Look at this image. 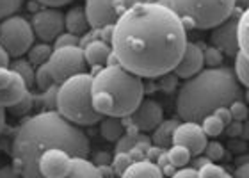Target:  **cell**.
I'll return each instance as SVG.
<instances>
[{
	"label": "cell",
	"mask_w": 249,
	"mask_h": 178,
	"mask_svg": "<svg viewBox=\"0 0 249 178\" xmlns=\"http://www.w3.org/2000/svg\"><path fill=\"white\" fill-rule=\"evenodd\" d=\"M110 47L123 68L141 79H159L180 63L187 29L167 4L141 0L118 20Z\"/></svg>",
	"instance_id": "obj_1"
},
{
	"label": "cell",
	"mask_w": 249,
	"mask_h": 178,
	"mask_svg": "<svg viewBox=\"0 0 249 178\" xmlns=\"http://www.w3.org/2000/svg\"><path fill=\"white\" fill-rule=\"evenodd\" d=\"M61 148L71 157L88 159L91 142L82 126L70 123L57 110H41L29 116L16 128L11 142V159L23 178H43L37 168L43 152Z\"/></svg>",
	"instance_id": "obj_2"
},
{
	"label": "cell",
	"mask_w": 249,
	"mask_h": 178,
	"mask_svg": "<svg viewBox=\"0 0 249 178\" xmlns=\"http://www.w3.org/2000/svg\"><path fill=\"white\" fill-rule=\"evenodd\" d=\"M240 100L239 80L226 66L201 70L178 88L177 112L183 121H199L219 107H230Z\"/></svg>",
	"instance_id": "obj_3"
},
{
	"label": "cell",
	"mask_w": 249,
	"mask_h": 178,
	"mask_svg": "<svg viewBox=\"0 0 249 178\" xmlns=\"http://www.w3.org/2000/svg\"><path fill=\"white\" fill-rule=\"evenodd\" d=\"M93 75V104L102 116L126 118L144 98V82L121 64H107Z\"/></svg>",
	"instance_id": "obj_4"
},
{
	"label": "cell",
	"mask_w": 249,
	"mask_h": 178,
	"mask_svg": "<svg viewBox=\"0 0 249 178\" xmlns=\"http://www.w3.org/2000/svg\"><path fill=\"white\" fill-rule=\"evenodd\" d=\"M55 110L77 126H91L100 123L104 116L94 109L93 104V75L84 71L64 80L59 86Z\"/></svg>",
	"instance_id": "obj_5"
},
{
	"label": "cell",
	"mask_w": 249,
	"mask_h": 178,
	"mask_svg": "<svg viewBox=\"0 0 249 178\" xmlns=\"http://www.w3.org/2000/svg\"><path fill=\"white\" fill-rule=\"evenodd\" d=\"M185 29H213L233 15L237 0H169Z\"/></svg>",
	"instance_id": "obj_6"
},
{
	"label": "cell",
	"mask_w": 249,
	"mask_h": 178,
	"mask_svg": "<svg viewBox=\"0 0 249 178\" xmlns=\"http://www.w3.org/2000/svg\"><path fill=\"white\" fill-rule=\"evenodd\" d=\"M36 34L32 23L25 16L13 15L0 21V45L7 50L11 57H23L34 45Z\"/></svg>",
	"instance_id": "obj_7"
},
{
	"label": "cell",
	"mask_w": 249,
	"mask_h": 178,
	"mask_svg": "<svg viewBox=\"0 0 249 178\" xmlns=\"http://www.w3.org/2000/svg\"><path fill=\"white\" fill-rule=\"evenodd\" d=\"M45 64L50 70L53 82L57 86H61L64 80H68L73 75L88 71V63H86V57H84L82 47L53 48L52 55Z\"/></svg>",
	"instance_id": "obj_8"
},
{
	"label": "cell",
	"mask_w": 249,
	"mask_h": 178,
	"mask_svg": "<svg viewBox=\"0 0 249 178\" xmlns=\"http://www.w3.org/2000/svg\"><path fill=\"white\" fill-rule=\"evenodd\" d=\"M141 0H86V15L94 31L114 27L121 16Z\"/></svg>",
	"instance_id": "obj_9"
},
{
	"label": "cell",
	"mask_w": 249,
	"mask_h": 178,
	"mask_svg": "<svg viewBox=\"0 0 249 178\" xmlns=\"http://www.w3.org/2000/svg\"><path fill=\"white\" fill-rule=\"evenodd\" d=\"M32 29L39 41L52 43L57 39L59 34L66 31L64 29V15L57 7H43L32 16Z\"/></svg>",
	"instance_id": "obj_10"
},
{
	"label": "cell",
	"mask_w": 249,
	"mask_h": 178,
	"mask_svg": "<svg viewBox=\"0 0 249 178\" xmlns=\"http://www.w3.org/2000/svg\"><path fill=\"white\" fill-rule=\"evenodd\" d=\"M239 18H240V11L235 9L233 15L226 18L223 23H219L217 27L212 29V34H210V41H212V47H215L217 50L228 55V57H233L240 52L239 48V32H237V27H239Z\"/></svg>",
	"instance_id": "obj_11"
},
{
	"label": "cell",
	"mask_w": 249,
	"mask_h": 178,
	"mask_svg": "<svg viewBox=\"0 0 249 178\" xmlns=\"http://www.w3.org/2000/svg\"><path fill=\"white\" fill-rule=\"evenodd\" d=\"M162 120H164L162 105L155 100L142 98V102L137 105V109L130 116L123 118V123L124 126H134L139 132H151L160 125Z\"/></svg>",
	"instance_id": "obj_12"
},
{
	"label": "cell",
	"mask_w": 249,
	"mask_h": 178,
	"mask_svg": "<svg viewBox=\"0 0 249 178\" xmlns=\"http://www.w3.org/2000/svg\"><path fill=\"white\" fill-rule=\"evenodd\" d=\"M207 142V134L203 132L201 125L196 123V121H180V125L173 132V144L187 148L192 157L201 155L205 152Z\"/></svg>",
	"instance_id": "obj_13"
},
{
	"label": "cell",
	"mask_w": 249,
	"mask_h": 178,
	"mask_svg": "<svg viewBox=\"0 0 249 178\" xmlns=\"http://www.w3.org/2000/svg\"><path fill=\"white\" fill-rule=\"evenodd\" d=\"M73 157L66 150L52 148L41 153L37 168L43 178H64L71 169Z\"/></svg>",
	"instance_id": "obj_14"
},
{
	"label": "cell",
	"mask_w": 249,
	"mask_h": 178,
	"mask_svg": "<svg viewBox=\"0 0 249 178\" xmlns=\"http://www.w3.org/2000/svg\"><path fill=\"white\" fill-rule=\"evenodd\" d=\"M82 50H84V57H86L88 66L93 68L91 73H96L98 70H102L104 66H107V64H118L114 53H112L110 43L102 39V37H96L93 41L86 43L82 47Z\"/></svg>",
	"instance_id": "obj_15"
},
{
	"label": "cell",
	"mask_w": 249,
	"mask_h": 178,
	"mask_svg": "<svg viewBox=\"0 0 249 178\" xmlns=\"http://www.w3.org/2000/svg\"><path fill=\"white\" fill-rule=\"evenodd\" d=\"M205 66V57H203V48L197 43L187 41L185 52H183L180 63L175 66L173 73L177 75L178 79H191L194 75H197Z\"/></svg>",
	"instance_id": "obj_16"
},
{
	"label": "cell",
	"mask_w": 249,
	"mask_h": 178,
	"mask_svg": "<svg viewBox=\"0 0 249 178\" xmlns=\"http://www.w3.org/2000/svg\"><path fill=\"white\" fill-rule=\"evenodd\" d=\"M27 91H31V89L27 88L23 77L13 70V79H11V82L4 89H0V105L4 109H11L13 105H16L25 96Z\"/></svg>",
	"instance_id": "obj_17"
},
{
	"label": "cell",
	"mask_w": 249,
	"mask_h": 178,
	"mask_svg": "<svg viewBox=\"0 0 249 178\" xmlns=\"http://www.w3.org/2000/svg\"><path fill=\"white\" fill-rule=\"evenodd\" d=\"M64 29H66V32H71V34H75L78 37L86 36L89 31H93L91 25H89L86 9L80 7V5H75L71 9H68V13L64 15Z\"/></svg>",
	"instance_id": "obj_18"
},
{
	"label": "cell",
	"mask_w": 249,
	"mask_h": 178,
	"mask_svg": "<svg viewBox=\"0 0 249 178\" xmlns=\"http://www.w3.org/2000/svg\"><path fill=\"white\" fill-rule=\"evenodd\" d=\"M120 178H164L162 169L148 159L132 162Z\"/></svg>",
	"instance_id": "obj_19"
},
{
	"label": "cell",
	"mask_w": 249,
	"mask_h": 178,
	"mask_svg": "<svg viewBox=\"0 0 249 178\" xmlns=\"http://www.w3.org/2000/svg\"><path fill=\"white\" fill-rule=\"evenodd\" d=\"M64 178H102V173H100L98 166L93 160L82 157H73L71 169Z\"/></svg>",
	"instance_id": "obj_20"
},
{
	"label": "cell",
	"mask_w": 249,
	"mask_h": 178,
	"mask_svg": "<svg viewBox=\"0 0 249 178\" xmlns=\"http://www.w3.org/2000/svg\"><path fill=\"white\" fill-rule=\"evenodd\" d=\"M178 125H180V120H162L160 125L151 134V142L160 148H167L169 144H173V132Z\"/></svg>",
	"instance_id": "obj_21"
},
{
	"label": "cell",
	"mask_w": 249,
	"mask_h": 178,
	"mask_svg": "<svg viewBox=\"0 0 249 178\" xmlns=\"http://www.w3.org/2000/svg\"><path fill=\"white\" fill-rule=\"evenodd\" d=\"M126 126L123 123V118H116V116H104L100 121V132L104 139L116 142L124 134Z\"/></svg>",
	"instance_id": "obj_22"
},
{
	"label": "cell",
	"mask_w": 249,
	"mask_h": 178,
	"mask_svg": "<svg viewBox=\"0 0 249 178\" xmlns=\"http://www.w3.org/2000/svg\"><path fill=\"white\" fill-rule=\"evenodd\" d=\"M53 52V47H50V43H34L31 47V50L27 52V55H29V63L32 64V66H41V64H45L50 59V55H52Z\"/></svg>",
	"instance_id": "obj_23"
},
{
	"label": "cell",
	"mask_w": 249,
	"mask_h": 178,
	"mask_svg": "<svg viewBox=\"0 0 249 178\" xmlns=\"http://www.w3.org/2000/svg\"><path fill=\"white\" fill-rule=\"evenodd\" d=\"M237 32H239L240 53H242V55L249 61V7H246V9L240 13Z\"/></svg>",
	"instance_id": "obj_24"
},
{
	"label": "cell",
	"mask_w": 249,
	"mask_h": 178,
	"mask_svg": "<svg viewBox=\"0 0 249 178\" xmlns=\"http://www.w3.org/2000/svg\"><path fill=\"white\" fill-rule=\"evenodd\" d=\"M11 70H15L16 73H20L21 77H23V80H25V84L29 89L34 88V82H36V66H32L31 63H29V59H21L18 57L16 61H13L11 63Z\"/></svg>",
	"instance_id": "obj_25"
},
{
	"label": "cell",
	"mask_w": 249,
	"mask_h": 178,
	"mask_svg": "<svg viewBox=\"0 0 249 178\" xmlns=\"http://www.w3.org/2000/svg\"><path fill=\"white\" fill-rule=\"evenodd\" d=\"M167 157H169V164H171L175 169L185 168L187 164L191 162V152L183 146H178V144H173L171 148H167Z\"/></svg>",
	"instance_id": "obj_26"
},
{
	"label": "cell",
	"mask_w": 249,
	"mask_h": 178,
	"mask_svg": "<svg viewBox=\"0 0 249 178\" xmlns=\"http://www.w3.org/2000/svg\"><path fill=\"white\" fill-rule=\"evenodd\" d=\"M201 128L207 134V137H217L224 132V123L212 112L201 120Z\"/></svg>",
	"instance_id": "obj_27"
},
{
	"label": "cell",
	"mask_w": 249,
	"mask_h": 178,
	"mask_svg": "<svg viewBox=\"0 0 249 178\" xmlns=\"http://www.w3.org/2000/svg\"><path fill=\"white\" fill-rule=\"evenodd\" d=\"M233 71H235V77H237V80H239L240 84L246 86V88L249 89V61L240 52L235 55Z\"/></svg>",
	"instance_id": "obj_28"
},
{
	"label": "cell",
	"mask_w": 249,
	"mask_h": 178,
	"mask_svg": "<svg viewBox=\"0 0 249 178\" xmlns=\"http://www.w3.org/2000/svg\"><path fill=\"white\" fill-rule=\"evenodd\" d=\"M34 84L39 89V93H41V91H47V89L52 88V86H55L53 77H52V73H50V70L47 68V64H41V66L36 68V82H34Z\"/></svg>",
	"instance_id": "obj_29"
},
{
	"label": "cell",
	"mask_w": 249,
	"mask_h": 178,
	"mask_svg": "<svg viewBox=\"0 0 249 178\" xmlns=\"http://www.w3.org/2000/svg\"><path fill=\"white\" fill-rule=\"evenodd\" d=\"M57 91H59V86H52V88H48L47 91H41V94L37 96V100L41 102V107L43 110H55L57 109Z\"/></svg>",
	"instance_id": "obj_30"
},
{
	"label": "cell",
	"mask_w": 249,
	"mask_h": 178,
	"mask_svg": "<svg viewBox=\"0 0 249 178\" xmlns=\"http://www.w3.org/2000/svg\"><path fill=\"white\" fill-rule=\"evenodd\" d=\"M132 162H134V160H132V157H130L128 152H120V153H116L114 157H112V162H110V166H112V169H114L116 177H121V175L126 171V168H128Z\"/></svg>",
	"instance_id": "obj_31"
},
{
	"label": "cell",
	"mask_w": 249,
	"mask_h": 178,
	"mask_svg": "<svg viewBox=\"0 0 249 178\" xmlns=\"http://www.w3.org/2000/svg\"><path fill=\"white\" fill-rule=\"evenodd\" d=\"M34 102H36V98H34V94H32V91H27L25 96L18 102L16 105H13L11 107V112H15L16 116H25L31 112V109L34 107Z\"/></svg>",
	"instance_id": "obj_32"
},
{
	"label": "cell",
	"mask_w": 249,
	"mask_h": 178,
	"mask_svg": "<svg viewBox=\"0 0 249 178\" xmlns=\"http://www.w3.org/2000/svg\"><path fill=\"white\" fill-rule=\"evenodd\" d=\"M197 175H199V178H224L228 173L224 171V168H221L217 164L208 162L203 168L197 169Z\"/></svg>",
	"instance_id": "obj_33"
},
{
	"label": "cell",
	"mask_w": 249,
	"mask_h": 178,
	"mask_svg": "<svg viewBox=\"0 0 249 178\" xmlns=\"http://www.w3.org/2000/svg\"><path fill=\"white\" fill-rule=\"evenodd\" d=\"M224 53L221 50H217L215 47H208L207 50H203V57H205V64L208 68H219L223 63Z\"/></svg>",
	"instance_id": "obj_34"
},
{
	"label": "cell",
	"mask_w": 249,
	"mask_h": 178,
	"mask_svg": "<svg viewBox=\"0 0 249 178\" xmlns=\"http://www.w3.org/2000/svg\"><path fill=\"white\" fill-rule=\"evenodd\" d=\"M23 0H0V21L16 15V11L20 9Z\"/></svg>",
	"instance_id": "obj_35"
},
{
	"label": "cell",
	"mask_w": 249,
	"mask_h": 178,
	"mask_svg": "<svg viewBox=\"0 0 249 178\" xmlns=\"http://www.w3.org/2000/svg\"><path fill=\"white\" fill-rule=\"evenodd\" d=\"M62 47H80V37L71 34V32L64 31L53 41V48H62Z\"/></svg>",
	"instance_id": "obj_36"
},
{
	"label": "cell",
	"mask_w": 249,
	"mask_h": 178,
	"mask_svg": "<svg viewBox=\"0 0 249 178\" xmlns=\"http://www.w3.org/2000/svg\"><path fill=\"white\" fill-rule=\"evenodd\" d=\"M248 110L249 105L242 100H235L233 104L230 105V112H231V118L235 121H246L248 120Z\"/></svg>",
	"instance_id": "obj_37"
},
{
	"label": "cell",
	"mask_w": 249,
	"mask_h": 178,
	"mask_svg": "<svg viewBox=\"0 0 249 178\" xmlns=\"http://www.w3.org/2000/svg\"><path fill=\"white\" fill-rule=\"evenodd\" d=\"M178 77L173 71H169V73L162 75V77H159V88L162 89V91H166V93H171V91H175V89L178 88Z\"/></svg>",
	"instance_id": "obj_38"
},
{
	"label": "cell",
	"mask_w": 249,
	"mask_h": 178,
	"mask_svg": "<svg viewBox=\"0 0 249 178\" xmlns=\"http://www.w3.org/2000/svg\"><path fill=\"white\" fill-rule=\"evenodd\" d=\"M205 153H207V159H210L212 162L213 160H221L224 157V146L217 141H210L205 146Z\"/></svg>",
	"instance_id": "obj_39"
},
{
	"label": "cell",
	"mask_w": 249,
	"mask_h": 178,
	"mask_svg": "<svg viewBox=\"0 0 249 178\" xmlns=\"http://www.w3.org/2000/svg\"><path fill=\"white\" fill-rule=\"evenodd\" d=\"M224 134L230 137V139H239L240 134H242V121H231L230 125L224 126Z\"/></svg>",
	"instance_id": "obj_40"
},
{
	"label": "cell",
	"mask_w": 249,
	"mask_h": 178,
	"mask_svg": "<svg viewBox=\"0 0 249 178\" xmlns=\"http://www.w3.org/2000/svg\"><path fill=\"white\" fill-rule=\"evenodd\" d=\"M0 178H23V175L13 164H5V166H0Z\"/></svg>",
	"instance_id": "obj_41"
},
{
	"label": "cell",
	"mask_w": 249,
	"mask_h": 178,
	"mask_svg": "<svg viewBox=\"0 0 249 178\" xmlns=\"http://www.w3.org/2000/svg\"><path fill=\"white\" fill-rule=\"evenodd\" d=\"M171 178H199L196 168H180L171 175Z\"/></svg>",
	"instance_id": "obj_42"
},
{
	"label": "cell",
	"mask_w": 249,
	"mask_h": 178,
	"mask_svg": "<svg viewBox=\"0 0 249 178\" xmlns=\"http://www.w3.org/2000/svg\"><path fill=\"white\" fill-rule=\"evenodd\" d=\"M213 114H215L219 120L223 121L224 126L230 125V123L233 121V118H231V112H230V107H219V109L213 110Z\"/></svg>",
	"instance_id": "obj_43"
},
{
	"label": "cell",
	"mask_w": 249,
	"mask_h": 178,
	"mask_svg": "<svg viewBox=\"0 0 249 178\" xmlns=\"http://www.w3.org/2000/svg\"><path fill=\"white\" fill-rule=\"evenodd\" d=\"M13 79V70L11 68H0V89H4Z\"/></svg>",
	"instance_id": "obj_44"
},
{
	"label": "cell",
	"mask_w": 249,
	"mask_h": 178,
	"mask_svg": "<svg viewBox=\"0 0 249 178\" xmlns=\"http://www.w3.org/2000/svg\"><path fill=\"white\" fill-rule=\"evenodd\" d=\"M166 148H160V146H153L151 144L150 148H148V152H146V159L148 160H151V162H157V159L160 157V153L164 152Z\"/></svg>",
	"instance_id": "obj_45"
},
{
	"label": "cell",
	"mask_w": 249,
	"mask_h": 178,
	"mask_svg": "<svg viewBox=\"0 0 249 178\" xmlns=\"http://www.w3.org/2000/svg\"><path fill=\"white\" fill-rule=\"evenodd\" d=\"M37 4H43L45 7H62V5L66 4H71L73 0H36Z\"/></svg>",
	"instance_id": "obj_46"
},
{
	"label": "cell",
	"mask_w": 249,
	"mask_h": 178,
	"mask_svg": "<svg viewBox=\"0 0 249 178\" xmlns=\"http://www.w3.org/2000/svg\"><path fill=\"white\" fill-rule=\"evenodd\" d=\"M235 178H249V160L240 162L235 169Z\"/></svg>",
	"instance_id": "obj_47"
},
{
	"label": "cell",
	"mask_w": 249,
	"mask_h": 178,
	"mask_svg": "<svg viewBox=\"0 0 249 178\" xmlns=\"http://www.w3.org/2000/svg\"><path fill=\"white\" fill-rule=\"evenodd\" d=\"M96 166H104V164H110L112 162V157H110L109 153H104V152H100L94 155V160H93Z\"/></svg>",
	"instance_id": "obj_48"
},
{
	"label": "cell",
	"mask_w": 249,
	"mask_h": 178,
	"mask_svg": "<svg viewBox=\"0 0 249 178\" xmlns=\"http://www.w3.org/2000/svg\"><path fill=\"white\" fill-rule=\"evenodd\" d=\"M0 68H11V55L2 45H0Z\"/></svg>",
	"instance_id": "obj_49"
},
{
	"label": "cell",
	"mask_w": 249,
	"mask_h": 178,
	"mask_svg": "<svg viewBox=\"0 0 249 178\" xmlns=\"http://www.w3.org/2000/svg\"><path fill=\"white\" fill-rule=\"evenodd\" d=\"M100 173H102V178H114L116 173L114 169H112V166L110 164H104V166H98Z\"/></svg>",
	"instance_id": "obj_50"
},
{
	"label": "cell",
	"mask_w": 249,
	"mask_h": 178,
	"mask_svg": "<svg viewBox=\"0 0 249 178\" xmlns=\"http://www.w3.org/2000/svg\"><path fill=\"white\" fill-rule=\"evenodd\" d=\"M230 144H231V150H233L235 153H242L248 150V146H246V142L244 141H235V139H231L230 141Z\"/></svg>",
	"instance_id": "obj_51"
},
{
	"label": "cell",
	"mask_w": 249,
	"mask_h": 178,
	"mask_svg": "<svg viewBox=\"0 0 249 178\" xmlns=\"http://www.w3.org/2000/svg\"><path fill=\"white\" fill-rule=\"evenodd\" d=\"M240 137L246 139V141H249V120L242 121V134H240Z\"/></svg>",
	"instance_id": "obj_52"
},
{
	"label": "cell",
	"mask_w": 249,
	"mask_h": 178,
	"mask_svg": "<svg viewBox=\"0 0 249 178\" xmlns=\"http://www.w3.org/2000/svg\"><path fill=\"white\" fill-rule=\"evenodd\" d=\"M4 126H5V109L0 105V134L4 132Z\"/></svg>",
	"instance_id": "obj_53"
},
{
	"label": "cell",
	"mask_w": 249,
	"mask_h": 178,
	"mask_svg": "<svg viewBox=\"0 0 249 178\" xmlns=\"http://www.w3.org/2000/svg\"><path fill=\"white\" fill-rule=\"evenodd\" d=\"M208 162H212L210 159H207V157H199V159H196L194 160V164H196V169H199V168H203L205 164H208Z\"/></svg>",
	"instance_id": "obj_54"
},
{
	"label": "cell",
	"mask_w": 249,
	"mask_h": 178,
	"mask_svg": "<svg viewBox=\"0 0 249 178\" xmlns=\"http://www.w3.org/2000/svg\"><path fill=\"white\" fill-rule=\"evenodd\" d=\"M239 2L244 5V7H249V0H239Z\"/></svg>",
	"instance_id": "obj_55"
},
{
	"label": "cell",
	"mask_w": 249,
	"mask_h": 178,
	"mask_svg": "<svg viewBox=\"0 0 249 178\" xmlns=\"http://www.w3.org/2000/svg\"><path fill=\"white\" fill-rule=\"evenodd\" d=\"M246 104H249V89L246 91Z\"/></svg>",
	"instance_id": "obj_56"
},
{
	"label": "cell",
	"mask_w": 249,
	"mask_h": 178,
	"mask_svg": "<svg viewBox=\"0 0 249 178\" xmlns=\"http://www.w3.org/2000/svg\"><path fill=\"white\" fill-rule=\"evenodd\" d=\"M224 178H235V177H231V175H226V177H224Z\"/></svg>",
	"instance_id": "obj_57"
},
{
	"label": "cell",
	"mask_w": 249,
	"mask_h": 178,
	"mask_svg": "<svg viewBox=\"0 0 249 178\" xmlns=\"http://www.w3.org/2000/svg\"><path fill=\"white\" fill-rule=\"evenodd\" d=\"M248 120H249V110H248Z\"/></svg>",
	"instance_id": "obj_58"
}]
</instances>
